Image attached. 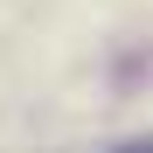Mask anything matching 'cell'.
I'll list each match as a JSON object with an SVG mask.
<instances>
[{
  "label": "cell",
  "instance_id": "1",
  "mask_svg": "<svg viewBox=\"0 0 153 153\" xmlns=\"http://www.w3.org/2000/svg\"><path fill=\"white\" fill-rule=\"evenodd\" d=\"M125 153H153V139H139V146H125Z\"/></svg>",
  "mask_w": 153,
  "mask_h": 153
}]
</instances>
